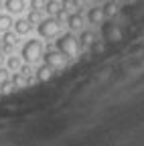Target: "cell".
I'll list each match as a JSON object with an SVG mask.
<instances>
[{
	"label": "cell",
	"instance_id": "cell-1",
	"mask_svg": "<svg viewBox=\"0 0 144 146\" xmlns=\"http://www.w3.org/2000/svg\"><path fill=\"white\" fill-rule=\"evenodd\" d=\"M57 51H61L67 59L69 57H77V53H79V41L71 33H65V35H61L59 39H57Z\"/></svg>",
	"mask_w": 144,
	"mask_h": 146
},
{
	"label": "cell",
	"instance_id": "cell-2",
	"mask_svg": "<svg viewBox=\"0 0 144 146\" xmlns=\"http://www.w3.org/2000/svg\"><path fill=\"white\" fill-rule=\"evenodd\" d=\"M21 57L27 61V63H35L43 57V43L37 41V39H31L23 45V51H21Z\"/></svg>",
	"mask_w": 144,
	"mask_h": 146
},
{
	"label": "cell",
	"instance_id": "cell-3",
	"mask_svg": "<svg viewBox=\"0 0 144 146\" xmlns=\"http://www.w3.org/2000/svg\"><path fill=\"white\" fill-rule=\"evenodd\" d=\"M59 23L55 16H49V18H41L39 21V35L43 39H51V36H55L59 33Z\"/></svg>",
	"mask_w": 144,
	"mask_h": 146
},
{
	"label": "cell",
	"instance_id": "cell-4",
	"mask_svg": "<svg viewBox=\"0 0 144 146\" xmlns=\"http://www.w3.org/2000/svg\"><path fill=\"white\" fill-rule=\"evenodd\" d=\"M102 36H104V41H108V43H120L122 41V29L116 23L108 21V23L102 25Z\"/></svg>",
	"mask_w": 144,
	"mask_h": 146
},
{
	"label": "cell",
	"instance_id": "cell-5",
	"mask_svg": "<svg viewBox=\"0 0 144 146\" xmlns=\"http://www.w3.org/2000/svg\"><path fill=\"white\" fill-rule=\"evenodd\" d=\"M41 59H45V63L47 65H51L53 69H59V67H63L65 63H67V57L61 53V51H53V49H47V53L43 55Z\"/></svg>",
	"mask_w": 144,
	"mask_h": 146
},
{
	"label": "cell",
	"instance_id": "cell-6",
	"mask_svg": "<svg viewBox=\"0 0 144 146\" xmlns=\"http://www.w3.org/2000/svg\"><path fill=\"white\" fill-rule=\"evenodd\" d=\"M53 71H55V69H53L51 65H47V63H43L39 69H37V81H49L51 77H53Z\"/></svg>",
	"mask_w": 144,
	"mask_h": 146
},
{
	"label": "cell",
	"instance_id": "cell-7",
	"mask_svg": "<svg viewBox=\"0 0 144 146\" xmlns=\"http://www.w3.org/2000/svg\"><path fill=\"white\" fill-rule=\"evenodd\" d=\"M12 27H14V33H16V35H27V33H31V29H33V25L27 21V18H19L16 23H12Z\"/></svg>",
	"mask_w": 144,
	"mask_h": 146
},
{
	"label": "cell",
	"instance_id": "cell-8",
	"mask_svg": "<svg viewBox=\"0 0 144 146\" xmlns=\"http://www.w3.org/2000/svg\"><path fill=\"white\" fill-rule=\"evenodd\" d=\"M67 25H69V29H71V31L81 29V27H83V16H81V12H73V14H69V16H67Z\"/></svg>",
	"mask_w": 144,
	"mask_h": 146
},
{
	"label": "cell",
	"instance_id": "cell-9",
	"mask_svg": "<svg viewBox=\"0 0 144 146\" xmlns=\"http://www.w3.org/2000/svg\"><path fill=\"white\" fill-rule=\"evenodd\" d=\"M4 6L10 14H19V12L25 10V0H6Z\"/></svg>",
	"mask_w": 144,
	"mask_h": 146
},
{
	"label": "cell",
	"instance_id": "cell-10",
	"mask_svg": "<svg viewBox=\"0 0 144 146\" xmlns=\"http://www.w3.org/2000/svg\"><path fill=\"white\" fill-rule=\"evenodd\" d=\"M87 21L92 23V25H102V21H104V10L98 8V6L89 8V12H87Z\"/></svg>",
	"mask_w": 144,
	"mask_h": 146
},
{
	"label": "cell",
	"instance_id": "cell-11",
	"mask_svg": "<svg viewBox=\"0 0 144 146\" xmlns=\"http://www.w3.org/2000/svg\"><path fill=\"white\" fill-rule=\"evenodd\" d=\"M104 16H108V18H114L116 14H118V10H120V6H118V2L116 0H106V4H104Z\"/></svg>",
	"mask_w": 144,
	"mask_h": 146
},
{
	"label": "cell",
	"instance_id": "cell-12",
	"mask_svg": "<svg viewBox=\"0 0 144 146\" xmlns=\"http://www.w3.org/2000/svg\"><path fill=\"white\" fill-rule=\"evenodd\" d=\"M77 41H79V47H92V43L96 41V33L94 31H81Z\"/></svg>",
	"mask_w": 144,
	"mask_h": 146
},
{
	"label": "cell",
	"instance_id": "cell-13",
	"mask_svg": "<svg viewBox=\"0 0 144 146\" xmlns=\"http://www.w3.org/2000/svg\"><path fill=\"white\" fill-rule=\"evenodd\" d=\"M51 16H55L57 12H59V8H61V2H57V0H45V6H43Z\"/></svg>",
	"mask_w": 144,
	"mask_h": 146
},
{
	"label": "cell",
	"instance_id": "cell-14",
	"mask_svg": "<svg viewBox=\"0 0 144 146\" xmlns=\"http://www.w3.org/2000/svg\"><path fill=\"white\" fill-rule=\"evenodd\" d=\"M2 41H4L6 45L14 47L16 43H19V35H16L14 31H6V33H2Z\"/></svg>",
	"mask_w": 144,
	"mask_h": 146
},
{
	"label": "cell",
	"instance_id": "cell-15",
	"mask_svg": "<svg viewBox=\"0 0 144 146\" xmlns=\"http://www.w3.org/2000/svg\"><path fill=\"white\" fill-rule=\"evenodd\" d=\"M12 29V18L10 14H0V33H6Z\"/></svg>",
	"mask_w": 144,
	"mask_h": 146
},
{
	"label": "cell",
	"instance_id": "cell-16",
	"mask_svg": "<svg viewBox=\"0 0 144 146\" xmlns=\"http://www.w3.org/2000/svg\"><path fill=\"white\" fill-rule=\"evenodd\" d=\"M19 73L27 77V81H33V69H31V63H27V65H21V67H19Z\"/></svg>",
	"mask_w": 144,
	"mask_h": 146
},
{
	"label": "cell",
	"instance_id": "cell-17",
	"mask_svg": "<svg viewBox=\"0 0 144 146\" xmlns=\"http://www.w3.org/2000/svg\"><path fill=\"white\" fill-rule=\"evenodd\" d=\"M27 21H29L31 25L39 23V21H41V10H35V8H31V12H29V16H27Z\"/></svg>",
	"mask_w": 144,
	"mask_h": 146
},
{
	"label": "cell",
	"instance_id": "cell-18",
	"mask_svg": "<svg viewBox=\"0 0 144 146\" xmlns=\"http://www.w3.org/2000/svg\"><path fill=\"white\" fill-rule=\"evenodd\" d=\"M27 83V77L25 75H21V73H14V75H12V85L14 87H23Z\"/></svg>",
	"mask_w": 144,
	"mask_h": 146
},
{
	"label": "cell",
	"instance_id": "cell-19",
	"mask_svg": "<svg viewBox=\"0 0 144 146\" xmlns=\"http://www.w3.org/2000/svg\"><path fill=\"white\" fill-rule=\"evenodd\" d=\"M8 69H12V71H19V67H21V59L19 57H8Z\"/></svg>",
	"mask_w": 144,
	"mask_h": 146
},
{
	"label": "cell",
	"instance_id": "cell-20",
	"mask_svg": "<svg viewBox=\"0 0 144 146\" xmlns=\"http://www.w3.org/2000/svg\"><path fill=\"white\" fill-rule=\"evenodd\" d=\"M102 51H104V43H102V41H94V43H92V53L98 55V53H102Z\"/></svg>",
	"mask_w": 144,
	"mask_h": 146
},
{
	"label": "cell",
	"instance_id": "cell-21",
	"mask_svg": "<svg viewBox=\"0 0 144 146\" xmlns=\"http://www.w3.org/2000/svg\"><path fill=\"white\" fill-rule=\"evenodd\" d=\"M8 79H10V75H8V69L0 67V85H2V83H6Z\"/></svg>",
	"mask_w": 144,
	"mask_h": 146
},
{
	"label": "cell",
	"instance_id": "cell-22",
	"mask_svg": "<svg viewBox=\"0 0 144 146\" xmlns=\"http://www.w3.org/2000/svg\"><path fill=\"white\" fill-rule=\"evenodd\" d=\"M43 6H45V0H31V8H35V10H43Z\"/></svg>",
	"mask_w": 144,
	"mask_h": 146
},
{
	"label": "cell",
	"instance_id": "cell-23",
	"mask_svg": "<svg viewBox=\"0 0 144 146\" xmlns=\"http://www.w3.org/2000/svg\"><path fill=\"white\" fill-rule=\"evenodd\" d=\"M55 18H57V23L61 25L63 21H67V10H63V8H59V12L55 14Z\"/></svg>",
	"mask_w": 144,
	"mask_h": 146
},
{
	"label": "cell",
	"instance_id": "cell-24",
	"mask_svg": "<svg viewBox=\"0 0 144 146\" xmlns=\"http://www.w3.org/2000/svg\"><path fill=\"white\" fill-rule=\"evenodd\" d=\"M0 87H2V91H4V94H8V91H12V87H14V85H12L10 81H6V83H2V85H0Z\"/></svg>",
	"mask_w": 144,
	"mask_h": 146
},
{
	"label": "cell",
	"instance_id": "cell-25",
	"mask_svg": "<svg viewBox=\"0 0 144 146\" xmlns=\"http://www.w3.org/2000/svg\"><path fill=\"white\" fill-rule=\"evenodd\" d=\"M2 61H4V55H2V51H0V67H2Z\"/></svg>",
	"mask_w": 144,
	"mask_h": 146
},
{
	"label": "cell",
	"instance_id": "cell-26",
	"mask_svg": "<svg viewBox=\"0 0 144 146\" xmlns=\"http://www.w3.org/2000/svg\"><path fill=\"white\" fill-rule=\"evenodd\" d=\"M96 2H106V0H96Z\"/></svg>",
	"mask_w": 144,
	"mask_h": 146
},
{
	"label": "cell",
	"instance_id": "cell-27",
	"mask_svg": "<svg viewBox=\"0 0 144 146\" xmlns=\"http://www.w3.org/2000/svg\"><path fill=\"white\" fill-rule=\"evenodd\" d=\"M0 6H2V0H0Z\"/></svg>",
	"mask_w": 144,
	"mask_h": 146
},
{
	"label": "cell",
	"instance_id": "cell-28",
	"mask_svg": "<svg viewBox=\"0 0 144 146\" xmlns=\"http://www.w3.org/2000/svg\"><path fill=\"white\" fill-rule=\"evenodd\" d=\"M128 2H132V0H128Z\"/></svg>",
	"mask_w": 144,
	"mask_h": 146
}]
</instances>
